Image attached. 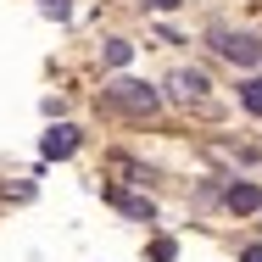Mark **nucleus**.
<instances>
[{"mask_svg":"<svg viewBox=\"0 0 262 262\" xmlns=\"http://www.w3.org/2000/svg\"><path fill=\"white\" fill-rule=\"evenodd\" d=\"M101 95H106L112 112H128V117H151V112L162 106V90H151L145 78H112Z\"/></svg>","mask_w":262,"mask_h":262,"instance_id":"f257e3e1","label":"nucleus"},{"mask_svg":"<svg viewBox=\"0 0 262 262\" xmlns=\"http://www.w3.org/2000/svg\"><path fill=\"white\" fill-rule=\"evenodd\" d=\"M212 45H217V56H229L234 67H262V39H257V34H229V28H212Z\"/></svg>","mask_w":262,"mask_h":262,"instance_id":"f03ea898","label":"nucleus"},{"mask_svg":"<svg viewBox=\"0 0 262 262\" xmlns=\"http://www.w3.org/2000/svg\"><path fill=\"white\" fill-rule=\"evenodd\" d=\"M167 101H179V106H201V101H207V73L179 67V73L167 78Z\"/></svg>","mask_w":262,"mask_h":262,"instance_id":"7ed1b4c3","label":"nucleus"},{"mask_svg":"<svg viewBox=\"0 0 262 262\" xmlns=\"http://www.w3.org/2000/svg\"><path fill=\"white\" fill-rule=\"evenodd\" d=\"M39 151H45L51 162L73 157V151H78V128H73V123H51V128H45V140H39Z\"/></svg>","mask_w":262,"mask_h":262,"instance_id":"20e7f679","label":"nucleus"},{"mask_svg":"<svg viewBox=\"0 0 262 262\" xmlns=\"http://www.w3.org/2000/svg\"><path fill=\"white\" fill-rule=\"evenodd\" d=\"M223 201H229V212H240V217H251V212L262 207V190L251 184V179H240V184H229V195H223Z\"/></svg>","mask_w":262,"mask_h":262,"instance_id":"39448f33","label":"nucleus"},{"mask_svg":"<svg viewBox=\"0 0 262 262\" xmlns=\"http://www.w3.org/2000/svg\"><path fill=\"white\" fill-rule=\"evenodd\" d=\"M106 195H112V201H117V207L128 212V217H145V223H151V217H157V207H151V201H145V195H123V190H106Z\"/></svg>","mask_w":262,"mask_h":262,"instance_id":"423d86ee","label":"nucleus"},{"mask_svg":"<svg viewBox=\"0 0 262 262\" xmlns=\"http://www.w3.org/2000/svg\"><path fill=\"white\" fill-rule=\"evenodd\" d=\"M101 61H106V67H128V61H134V45H128V39H106Z\"/></svg>","mask_w":262,"mask_h":262,"instance_id":"0eeeda50","label":"nucleus"},{"mask_svg":"<svg viewBox=\"0 0 262 262\" xmlns=\"http://www.w3.org/2000/svg\"><path fill=\"white\" fill-rule=\"evenodd\" d=\"M240 106L262 117V78H246V84H240Z\"/></svg>","mask_w":262,"mask_h":262,"instance_id":"6e6552de","label":"nucleus"},{"mask_svg":"<svg viewBox=\"0 0 262 262\" xmlns=\"http://www.w3.org/2000/svg\"><path fill=\"white\" fill-rule=\"evenodd\" d=\"M6 195H11V201H28V195H34V184H28V179H17V184L6 179Z\"/></svg>","mask_w":262,"mask_h":262,"instance_id":"1a4fd4ad","label":"nucleus"},{"mask_svg":"<svg viewBox=\"0 0 262 262\" xmlns=\"http://www.w3.org/2000/svg\"><path fill=\"white\" fill-rule=\"evenodd\" d=\"M39 11H45V17H56V23H61V17H67L73 6H67V0H39Z\"/></svg>","mask_w":262,"mask_h":262,"instance_id":"9d476101","label":"nucleus"},{"mask_svg":"<svg viewBox=\"0 0 262 262\" xmlns=\"http://www.w3.org/2000/svg\"><path fill=\"white\" fill-rule=\"evenodd\" d=\"M173 251H179L173 240H157V246H151V262H173Z\"/></svg>","mask_w":262,"mask_h":262,"instance_id":"9b49d317","label":"nucleus"},{"mask_svg":"<svg viewBox=\"0 0 262 262\" xmlns=\"http://www.w3.org/2000/svg\"><path fill=\"white\" fill-rule=\"evenodd\" d=\"M240 262H262V246H246V257Z\"/></svg>","mask_w":262,"mask_h":262,"instance_id":"f8f14e48","label":"nucleus"},{"mask_svg":"<svg viewBox=\"0 0 262 262\" xmlns=\"http://www.w3.org/2000/svg\"><path fill=\"white\" fill-rule=\"evenodd\" d=\"M151 6H157V11H173V6H184V0H151Z\"/></svg>","mask_w":262,"mask_h":262,"instance_id":"ddd939ff","label":"nucleus"}]
</instances>
